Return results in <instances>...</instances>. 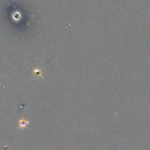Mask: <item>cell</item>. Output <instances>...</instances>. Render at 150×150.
<instances>
[{
  "label": "cell",
  "mask_w": 150,
  "mask_h": 150,
  "mask_svg": "<svg viewBox=\"0 0 150 150\" xmlns=\"http://www.w3.org/2000/svg\"><path fill=\"white\" fill-rule=\"evenodd\" d=\"M28 122H24V120H21V121H20V126L21 127H24V126H26V125L28 124Z\"/></svg>",
  "instance_id": "cell-1"
}]
</instances>
